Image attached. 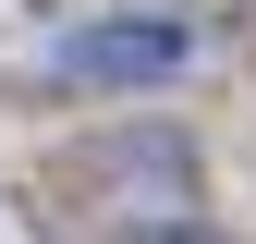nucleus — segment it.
<instances>
[{
    "label": "nucleus",
    "mask_w": 256,
    "mask_h": 244,
    "mask_svg": "<svg viewBox=\"0 0 256 244\" xmlns=\"http://www.w3.org/2000/svg\"><path fill=\"white\" fill-rule=\"evenodd\" d=\"M208 74V24L183 12V0H98V12H61L49 49H37V86L49 98H171V86Z\"/></svg>",
    "instance_id": "f257e3e1"
},
{
    "label": "nucleus",
    "mask_w": 256,
    "mask_h": 244,
    "mask_svg": "<svg viewBox=\"0 0 256 244\" xmlns=\"http://www.w3.org/2000/svg\"><path fill=\"white\" fill-rule=\"evenodd\" d=\"M61 183H74L110 232H122V220H183V208H196V134H183V122L122 110L110 134H86L74 159H61Z\"/></svg>",
    "instance_id": "f03ea898"
},
{
    "label": "nucleus",
    "mask_w": 256,
    "mask_h": 244,
    "mask_svg": "<svg viewBox=\"0 0 256 244\" xmlns=\"http://www.w3.org/2000/svg\"><path fill=\"white\" fill-rule=\"evenodd\" d=\"M110 244H232V232H220V220H196V208H183V220H122Z\"/></svg>",
    "instance_id": "7ed1b4c3"
}]
</instances>
